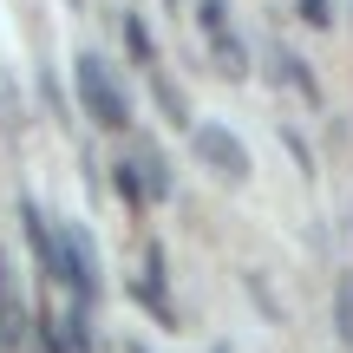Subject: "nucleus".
I'll return each instance as SVG.
<instances>
[{"instance_id": "1", "label": "nucleus", "mask_w": 353, "mask_h": 353, "mask_svg": "<svg viewBox=\"0 0 353 353\" xmlns=\"http://www.w3.org/2000/svg\"><path fill=\"white\" fill-rule=\"evenodd\" d=\"M79 105H85V118H92L99 131H125V125H131L125 85L105 72V59H99V52H79Z\"/></svg>"}, {"instance_id": "2", "label": "nucleus", "mask_w": 353, "mask_h": 353, "mask_svg": "<svg viewBox=\"0 0 353 353\" xmlns=\"http://www.w3.org/2000/svg\"><path fill=\"white\" fill-rule=\"evenodd\" d=\"M190 151L203 157V170H216L223 183H249V151L229 125H190Z\"/></svg>"}, {"instance_id": "3", "label": "nucleus", "mask_w": 353, "mask_h": 353, "mask_svg": "<svg viewBox=\"0 0 353 353\" xmlns=\"http://www.w3.org/2000/svg\"><path fill=\"white\" fill-rule=\"evenodd\" d=\"M196 26H203V39H210L216 72H223V79H249V52H242L236 26H229V7H223V0H203V7H196Z\"/></svg>"}, {"instance_id": "4", "label": "nucleus", "mask_w": 353, "mask_h": 353, "mask_svg": "<svg viewBox=\"0 0 353 353\" xmlns=\"http://www.w3.org/2000/svg\"><path fill=\"white\" fill-rule=\"evenodd\" d=\"M26 327V301H20V275H13L7 249H0V341H20Z\"/></svg>"}, {"instance_id": "5", "label": "nucleus", "mask_w": 353, "mask_h": 353, "mask_svg": "<svg viewBox=\"0 0 353 353\" xmlns=\"http://www.w3.org/2000/svg\"><path fill=\"white\" fill-rule=\"evenodd\" d=\"M131 164H138V183H144V196H170V164H164V151H131Z\"/></svg>"}, {"instance_id": "6", "label": "nucleus", "mask_w": 353, "mask_h": 353, "mask_svg": "<svg viewBox=\"0 0 353 353\" xmlns=\"http://www.w3.org/2000/svg\"><path fill=\"white\" fill-rule=\"evenodd\" d=\"M151 92H157V112H164L170 125H190V105H183V92H176L170 72H151Z\"/></svg>"}, {"instance_id": "7", "label": "nucleus", "mask_w": 353, "mask_h": 353, "mask_svg": "<svg viewBox=\"0 0 353 353\" xmlns=\"http://www.w3.org/2000/svg\"><path fill=\"white\" fill-rule=\"evenodd\" d=\"M125 46H131V59H138V65L157 59V52H151V33H144V20H125Z\"/></svg>"}, {"instance_id": "8", "label": "nucleus", "mask_w": 353, "mask_h": 353, "mask_svg": "<svg viewBox=\"0 0 353 353\" xmlns=\"http://www.w3.org/2000/svg\"><path fill=\"white\" fill-rule=\"evenodd\" d=\"M334 307H341V321H334V327H341V341L353 347V281H341V301H334Z\"/></svg>"}, {"instance_id": "9", "label": "nucleus", "mask_w": 353, "mask_h": 353, "mask_svg": "<svg viewBox=\"0 0 353 353\" xmlns=\"http://www.w3.org/2000/svg\"><path fill=\"white\" fill-rule=\"evenodd\" d=\"M281 144H288V151H294V170H301V176H314V157H307L301 131H281Z\"/></svg>"}, {"instance_id": "10", "label": "nucleus", "mask_w": 353, "mask_h": 353, "mask_svg": "<svg viewBox=\"0 0 353 353\" xmlns=\"http://www.w3.org/2000/svg\"><path fill=\"white\" fill-rule=\"evenodd\" d=\"M301 20H307V26H327L334 7H327V0H301Z\"/></svg>"}, {"instance_id": "11", "label": "nucleus", "mask_w": 353, "mask_h": 353, "mask_svg": "<svg viewBox=\"0 0 353 353\" xmlns=\"http://www.w3.org/2000/svg\"><path fill=\"white\" fill-rule=\"evenodd\" d=\"M131 353H151V347H138V341H131Z\"/></svg>"}]
</instances>
